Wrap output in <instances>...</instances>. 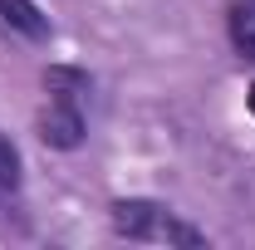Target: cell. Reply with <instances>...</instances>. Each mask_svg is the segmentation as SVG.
Listing matches in <instances>:
<instances>
[{"label": "cell", "instance_id": "2", "mask_svg": "<svg viewBox=\"0 0 255 250\" xmlns=\"http://www.w3.org/2000/svg\"><path fill=\"white\" fill-rule=\"evenodd\" d=\"M39 142L44 147H59V152H74L84 142V113L79 103H64V98H49V108L39 113Z\"/></svg>", "mask_w": 255, "mask_h": 250}, {"label": "cell", "instance_id": "5", "mask_svg": "<svg viewBox=\"0 0 255 250\" xmlns=\"http://www.w3.org/2000/svg\"><path fill=\"white\" fill-rule=\"evenodd\" d=\"M44 89H49V98H64V103H84V94H89L94 84H89V74H84V69L54 64V69H44Z\"/></svg>", "mask_w": 255, "mask_h": 250}, {"label": "cell", "instance_id": "4", "mask_svg": "<svg viewBox=\"0 0 255 250\" xmlns=\"http://www.w3.org/2000/svg\"><path fill=\"white\" fill-rule=\"evenodd\" d=\"M226 34H231V49L255 64V0H236L226 10Z\"/></svg>", "mask_w": 255, "mask_h": 250}, {"label": "cell", "instance_id": "6", "mask_svg": "<svg viewBox=\"0 0 255 250\" xmlns=\"http://www.w3.org/2000/svg\"><path fill=\"white\" fill-rule=\"evenodd\" d=\"M20 187V152H15V142L0 132V191H15Z\"/></svg>", "mask_w": 255, "mask_h": 250}, {"label": "cell", "instance_id": "1", "mask_svg": "<svg viewBox=\"0 0 255 250\" xmlns=\"http://www.w3.org/2000/svg\"><path fill=\"white\" fill-rule=\"evenodd\" d=\"M113 231L128 236V241H162V246H206V236L187 226L182 216H172L162 201H142V196H128V201H113Z\"/></svg>", "mask_w": 255, "mask_h": 250}, {"label": "cell", "instance_id": "3", "mask_svg": "<svg viewBox=\"0 0 255 250\" xmlns=\"http://www.w3.org/2000/svg\"><path fill=\"white\" fill-rule=\"evenodd\" d=\"M0 25L15 34H25V39H49V15L34 5V0H0Z\"/></svg>", "mask_w": 255, "mask_h": 250}, {"label": "cell", "instance_id": "7", "mask_svg": "<svg viewBox=\"0 0 255 250\" xmlns=\"http://www.w3.org/2000/svg\"><path fill=\"white\" fill-rule=\"evenodd\" d=\"M246 103H251V113H255V84H251V89H246Z\"/></svg>", "mask_w": 255, "mask_h": 250}]
</instances>
